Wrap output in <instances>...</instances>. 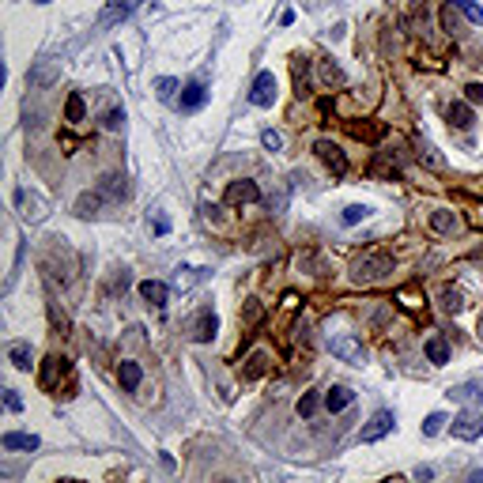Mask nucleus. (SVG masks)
Instances as JSON below:
<instances>
[{"label":"nucleus","mask_w":483,"mask_h":483,"mask_svg":"<svg viewBox=\"0 0 483 483\" xmlns=\"http://www.w3.org/2000/svg\"><path fill=\"white\" fill-rule=\"evenodd\" d=\"M393 272V253H366L362 261H355V268H351V284H359V287H370V284H377V279H385Z\"/></svg>","instance_id":"f257e3e1"},{"label":"nucleus","mask_w":483,"mask_h":483,"mask_svg":"<svg viewBox=\"0 0 483 483\" xmlns=\"http://www.w3.org/2000/svg\"><path fill=\"white\" fill-rule=\"evenodd\" d=\"M480 434H483V412H476V408H464V412L453 420V438L476 442Z\"/></svg>","instance_id":"f03ea898"},{"label":"nucleus","mask_w":483,"mask_h":483,"mask_svg":"<svg viewBox=\"0 0 483 483\" xmlns=\"http://www.w3.org/2000/svg\"><path fill=\"white\" fill-rule=\"evenodd\" d=\"M313 151H317V159L336 174V178H344V174H348V159H344L340 144H333V140H317V144H313Z\"/></svg>","instance_id":"7ed1b4c3"},{"label":"nucleus","mask_w":483,"mask_h":483,"mask_svg":"<svg viewBox=\"0 0 483 483\" xmlns=\"http://www.w3.org/2000/svg\"><path fill=\"white\" fill-rule=\"evenodd\" d=\"M328 348H333V355H336V359H344V362H362V359H366V351H362V344H359L355 336H351V333L328 336Z\"/></svg>","instance_id":"20e7f679"},{"label":"nucleus","mask_w":483,"mask_h":483,"mask_svg":"<svg viewBox=\"0 0 483 483\" xmlns=\"http://www.w3.org/2000/svg\"><path fill=\"white\" fill-rule=\"evenodd\" d=\"M249 102L253 106H272L276 102V76L272 72H257L253 87H249Z\"/></svg>","instance_id":"39448f33"},{"label":"nucleus","mask_w":483,"mask_h":483,"mask_svg":"<svg viewBox=\"0 0 483 483\" xmlns=\"http://www.w3.org/2000/svg\"><path fill=\"white\" fill-rule=\"evenodd\" d=\"M393 426H397V420H393V412H374V420H370L366 426H362V434H359V438H362V442H382L385 434L393 431Z\"/></svg>","instance_id":"423d86ee"},{"label":"nucleus","mask_w":483,"mask_h":483,"mask_svg":"<svg viewBox=\"0 0 483 483\" xmlns=\"http://www.w3.org/2000/svg\"><path fill=\"white\" fill-rule=\"evenodd\" d=\"M215 333H219V317H215L212 310H200L197 321H193V340L208 344V340H215Z\"/></svg>","instance_id":"0eeeda50"},{"label":"nucleus","mask_w":483,"mask_h":483,"mask_svg":"<svg viewBox=\"0 0 483 483\" xmlns=\"http://www.w3.org/2000/svg\"><path fill=\"white\" fill-rule=\"evenodd\" d=\"M431 230L434 235H457V230H461V219H457V212H449V208H434Z\"/></svg>","instance_id":"6e6552de"},{"label":"nucleus","mask_w":483,"mask_h":483,"mask_svg":"<svg viewBox=\"0 0 483 483\" xmlns=\"http://www.w3.org/2000/svg\"><path fill=\"white\" fill-rule=\"evenodd\" d=\"M212 99V91H208L204 83H189V87H181V110L185 114H197L204 102Z\"/></svg>","instance_id":"1a4fd4ad"},{"label":"nucleus","mask_w":483,"mask_h":483,"mask_svg":"<svg viewBox=\"0 0 483 483\" xmlns=\"http://www.w3.org/2000/svg\"><path fill=\"white\" fill-rule=\"evenodd\" d=\"M140 299L148 306H155V310H163L166 299H170V287L159 284V279H144V284H140Z\"/></svg>","instance_id":"9d476101"},{"label":"nucleus","mask_w":483,"mask_h":483,"mask_svg":"<svg viewBox=\"0 0 483 483\" xmlns=\"http://www.w3.org/2000/svg\"><path fill=\"white\" fill-rule=\"evenodd\" d=\"M446 397L457 400V404H472V400H483V377H476V382H464V385H449Z\"/></svg>","instance_id":"9b49d317"},{"label":"nucleus","mask_w":483,"mask_h":483,"mask_svg":"<svg viewBox=\"0 0 483 483\" xmlns=\"http://www.w3.org/2000/svg\"><path fill=\"white\" fill-rule=\"evenodd\" d=\"M317 79H321V87L333 91V87H344V79H348V76H344V68L333 57H325V61H317Z\"/></svg>","instance_id":"f8f14e48"},{"label":"nucleus","mask_w":483,"mask_h":483,"mask_svg":"<svg viewBox=\"0 0 483 483\" xmlns=\"http://www.w3.org/2000/svg\"><path fill=\"white\" fill-rule=\"evenodd\" d=\"M117 382H121V389H125V393H136V389H140V382H144L140 362H132V359L121 362V366H117Z\"/></svg>","instance_id":"ddd939ff"},{"label":"nucleus","mask_w":483,"mask_h":483,"mask_svg":"<svg viewBox=\"0 0 483 483\" xmlns=\"http://www.w3.org/2000/svg\"><path fill=\"white\" fill-rule=\"evenodd\" d=\"M253 200H261V189L253 181H235L227 189V204H253Z\"/></svg>","instance_id":"4468645a"},{"label":"nucleus","mask_w":483,"mask_h":483,"mask_svg":"<svg viewBox=\"0 0 483 483\" xmlns=\"http://www.w3.org/2000/svg\"><path fill=\"white\" fill-rule=\"evenodd\" d=\"M136 4H140V0H110L106 12H102V19H99V27H114V23H117V19H125V15L132 12Z\"/></svg>","instance_id":"2eb2a0df"},{"label":"nucleus","mask_w":483,"mask_h":483,"mask_svg":"<svg viewBox=\"0 0 483 483\" xmlns=\"http://www.w3.org/2000/svg\"><path fill=\"white\" fill-rule=\"evenodd\" d=\"M423 351H426V359L434 362V366H446L449 362V344H446V336H426V344H423Z\"/></svg>","instance_id":"dca6fc26"},{"label":"nucleus","mask_w":483,"mask_h":483,"mask_svg":"<svg viewBox=\"0 0 483 483\" xmlns=\"http://www.w3.org/2000/svg\"><path fill=\"white\" fill-rule=\"evenodd\" d=\"M57 76H61L57 61H38L34 68H30V87H50Z\"/></svg>","instance_id":"f3484780"},{"label":"nucleus","mask_w":483,"mask_h":483,"mask_svg":"<svg viewBox=\"0 0 483 483\" xmlns=\"http://www.w3.org/2000/svg\"><path fill=\"white\" fill-rule=\"evenodd\" d=\"M351 400H355V393H351L348 385H333V389L325 393V408H328V412H344Z\"/></svg>","instance_id":"a211bd4d"},{"label":"nucleus","mask_w":483,"mask_h":483,"mask_svg":"<svg viewBox=\"0 0 483 483\" xmlns=\"http://www.w3.org/2000/svg\"><path fill=\"white\" fill-rule=\"evenodd\" d=\"M0 446L4 449H27L30 453V449H38V438L34 434H23V431H8L4 438H0Z\"/></svg>","instance_id":"6ab92c4d"},{"label":"nucleus","mask_w":483,"mask_h":483,"mask_svg":"<svg viewBox=\"0 0 483 483\" xmlns=\"http://www.w3.org/2000/svg\"><path fill=\"white\" fill-rule=\"evenodd\" d=\"M449 125L453 128H472V102H453V106L446 110Z\"/></svg>","instance_id":"aec40b11"},{"label":"nucleus","mask_w":483,"mask_h":483,"mask_svg":"<svg viewBox=\"0 0 483 483\" xmlns=\"http://www.w3.org/2000/svg\"><path fill=\"white\" fill-rule=\"evenodd\" d=\"M264 370H268V355H264V351H253L249 362H246V370H241V377H246V382H257Z\"/></svg>","instance_id":"412c9836"},{"label":"nucleus","mask_w":483,"mask_h":483,"mask_svg":"<svg viewBox=\"0 0 483 483\" xmlns=\"http://www.w3.org/2000/svg\"><path fill=\"white\" fill-rule=\"evenodd\" d=\"M8 359H12L15 370H30V362H34V355H30V344H12V348H8Z\"/></svg>","instance_id":"4be33fe9"},{"label":"nucleus","mask_w":483,"mask_h":483,"mask_svg":"<svg viewBox=\"0 0 483 483\" xmlns=\"http://www.w3.org/2000/svg\"><path fill=\"white\" fill-rule=\"evenodd\" d=\"M438 299H442V310H446V313H461L464 310V295L457 291V287H442Z\"/></svg>","instance_id":"5701e85b"},{"label":"nucleus","mask_w":483,"mask_h":483,"mask_svg":"<svg viewBox=\"0 0 483 483\" xmlns=\"http://www.w3.org/2000/svg\"><path fill=\"white\" fill-rule=\"evenodd\" d=\"M15 200H19V208H23V215H27V219H42V200H38V197H27V193H15Z\"/></svg>","instance_id":"b1692460"},{"label":"nucleus","mask_w":483,"mask_h":483,"mask_svg":"<svg viewBox=\"0 0 483 483\" xmlns=\"http://www.w3.org/2000/svg\"><path fill=\"white\" fill-rule=\"evenodd\" d=\"M99 204H102V193H83V197L76 200V215H83V219H87V215L99 212Z\"/></svg>","instance_id":"393cba45"},{"label":"nucleus","mask_w":483,"mask_h":483,"mask_svg":"<svg viewBox=\"0 0 483 483\" xmlns=\"http://www.w3.org/2000/svg\"><path fill=\"white\" fill-rule=\"evenodd\" d=\"M102 197L121 200V197H125V178H117V174H106V178H102Z\"/></svg>","instance_id":"a878e982"},{"label":"nucleus","mask_w":483,"mask_h":483,"mask_svg":"<svg viewBox=\"0 0 483 483\" xmlns=\"http://www.w3.org/2000/svg\"><path fill=\"white\" fill-rule=\"evenodd\" d=\"M64 121H83V95H68V106H64Z\"/></svg>","instance_id":"bb28decb"},{"label":"nucleus","mask_w":483,"mask_h":483,"mask_svg":"<svg viewBox=\"0 0 483 483\" xmlns=\"http://www.w3.org/2000/svg\"><path fill=\"white\" fill-rule=\"evenodd\" d=\"M178 79H170V76H163V79H155V91H159V99L163 102H174V95H178Z\"/></svg>","instance_id":"cd10ccee"},{"label":"nucleus","mask_w":483,"mask_h":483,"mask_svg":"<svg viewBox=\"0 0 483 483\" xmlns=\"http://www.w3.org/2000/svg\"><path fill=\"white\" fill-rule=\"evenodd\" d=\"M449 4H453V8H461V12L469 15L472 23H480V27H483V8H480V4H472V0H449Z\"/></svg>","instance_id":"c85d7f7f"},{"label":"nucleus","mask_w":483,"mask_h":483,"mask_svg":"<svg viewBox=\"0 0 483 483\" xmlns=\"http://www.w3.org/2000/svg\"><path fill=\"white\" fill-rule=\"evenodd\" d=\"M366 215H370L366 204H348V208H344V223H348V227H355L359 219H366Z\"/></svg>","instance_id":"c756f323"},{"label":"nucleus","mask_w":483,"mask_h":483,"mask_svg":"<svg viewBox=\"0 0 483 483\" xmlns=\"http://www.w3.org/2000/svg\"><path fill=\"white\" fill-rule=\"evenodd\" d=\"M317 404H321L317 393H302V400H299V415H302V420H310V415L317 412Z\"/></svg>","instance_id":"7c9ffc66"},{"label":"nucleus","mask_w":483,"mask_h":483,"mask_svg":"<svg viewBox=\"0 0 483 483\" xmlns=\"http://www.w3.org/2000/svg\"><path fill=\"white\" fill-rule=\"evenodd\" d=\"M442 426H446V415H442V412H431V415L423 420V434H426V438H434Z\"/></svg>","instance_id":"2f4dec72"},{"label":"nucleus","mask_w":483,"mask_h":483,"mask_svg":"<svg viewBox=\"0 0 483 483\" xmlns=\"http://www.w3.org/2000/svg\"><path fill=\"white\" fill-rule=\"evenodd\" d=\"M261 144H264L268 151H279V148H284V136H279L276 128H264V132H261Z\"/></svg>","instance_id":"473e14b6"},{"label":"nucleus","mask_w":483,"mask_h":483,"mask_svg":"<svg viewBox=\"0 0 483 483\" xmlns=\"http://www.w3.org/2000/svg\"><path fill=\"white\" fill-rule=\"evenodd\" d=\"M351 136H359V140H377V136H382V128H374V125H351Z\"/></svg>","instance_id":"72a5a7b5"},{"label":"nucleus","mask_w":483,"mask_h":483,"mask_svg":"<svg viewBox=\"0 0 483 483\" xmlns=\"http://www.w3.org/2000/svg\"><path fill=\"white\" fill-rule=\"evenodd\" d=\"M261 313H264V306L257 302V299H249V302H246V313H241V317H246V325H253V321H261Z\"/></svg>","instance_id":"f704fd0d"},{"label":"nucleus","mask_w":483,"mask_h":483,"mask_svg":"<svg viewBox=\"0 0 483 483\" xmlns=\"http://www.w3.org/2000/svg\"><path fill=\"white\" fill-rule=\"evenodd\" d=\"M64 374V366H61V359H50V366L42 370V385H53V377Z\"/></svg>","instance_id":"c9c22d12"},{"label":"nucleus","mask_w":483,"mask_h":483,"mask_svg":"<svg viewBox=\"0 0 483 483\" xmlns=\"http://www.w3.org/2000/svg\"><path fill=\"white\" fill-rule=\"evenodd\" d=\"M420 159H426L431 166H442V155H438V151H434L426 140H420Z\"/></svg>","instance_id":"e433bc0d"},{"label":"nucleus","mask_w":483,"mask_h":483,"mask_svg":"<svg viewBox=\"0 0 483 483\" xmlns=\"http://www.w3.org/2000/svg\"><path fill=\"white\" fill-rule=\"evenodd\" d=\"M295 87H299V95L306 91V64H302V57H295Z\"/></svg>","instance_id":"4c0bfd02"},{"label":"nucleus","mask_w":483,"mask_h":483,"mask_svg":"<svg viewBox=\"0 0 483 483\" xmlns=\"http://www.w3.org/2000/svg\"><path fill=\"white\" fill-rule=\"evenodd\" d=\"M102 125H106V128H121V125H125V110H110Z\"/></svg>","instance_id":"58836bf2"},{"label":"nucleus","mask_w":483,"mask_h":483,"mask_svg":"<svg viewBox=\"0 0 483 483\" xmlns=\"http://www.w3.org/2000/svg\"><path fill=\"white\" fill-rule=\"evenodd\" d=\"M464 99H469L472 106H476V102H483V83H469V87H464Z\"/></svg>","instance_id":"ea45409f"},{"label":"nucleus","mask_w":483,"mask_h":483,"mask_svg":"<svg viewBox=\"0 0 483 483\" xmlns=\"http://www.w3.org/2000/svg\"><path fill=\"white\" fill-rule=\"evenodd\" d=\"M4 404H8V408H12V412H19V408H23V400H19V397H15V393H12V389H8V397H4Z\"/></svg>","instance_id":"a19ab883"},{"label":"nucleus","mask_w":483,"mask_h":483,"mask_svg":"<svg viewBox=\"0 0 483 483\" xmlns=\"http://www.w3.org/2000/svg\"><path fill=\"white\" fill-rule=\"evenodd\" d=\"M166 230H170V219H166V215H159V219H155V235H166Z\"/></svg>","instance_id":"79ce46f5"},{"label":"nucleus","mask_w":483,"mask_h":483,"mask_svg":"<svg viewBox=\"0 0 483 483\" xmlns=\"http://www.w3.org/2000/svg\"><path fill=\"white\" fill-rule=\"evenodd\" d=\"M472 261H483V241H480L476 249H472Z\"/></svg>","instance_id":"37998d69"},{"label":"nucleus","mask_w":483,"mask_h":483,"mask_svg":"<svg viewBox=\"0 0 483 483\" xmlns=\"http://www.w3.org/2000/svg\"><path fill=\"white\" fill-rule=\"evenodd\" d=\"M472 223H476V227H483V208H476V215H472Z\"/></svg>","instance_id":"c03bdc74"},{"label":"nucleus","mask_w":483,"mask_h":483,"mask_svg":"<svg viewBox=\"0 0 483 483\" xmlns=\"http://www.w3.org/2000/svg\"><path fill=\"white\" fill-rule=\"evenodd\" d=\"M472 483H483V472H472Z\"/></svg>","instance_id":"a18cd8bd"},{"label":"nucleus","mask_w":483,"mask_h":483,"mask_svg":"<svg viewBox=\"0 0 483 483\" xmlns=\"http://www.w3.org/2000/svg\"><path fill=\"white\" fill-rule=\"evenodd\" d=\"M38 4H50V0H38Z\"/></svg>","instance_id":"49530a36"}]
</instances>
